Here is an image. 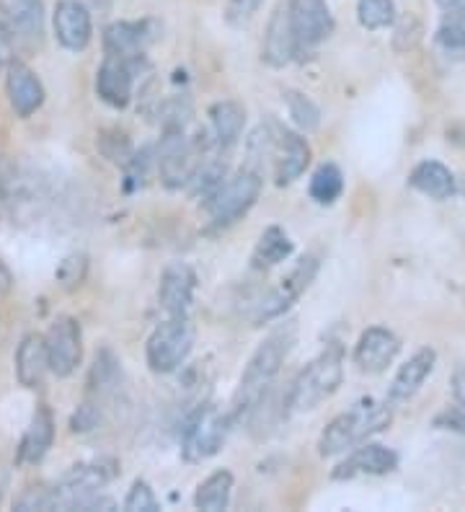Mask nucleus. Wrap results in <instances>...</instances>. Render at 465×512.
<instances>
[{"label": "nucleus", "mask_w": 465, "mask_h": 512, "mask_svg": "<svg viewBox=\"0 0 465 512\" xmlns=\"http://www.w3.org/2000/svg\"><path fill=\"white\" fill-rule=\"evenodd\" d=\"M292 344H295V326L287 324L272 331L256 347V352L248 360L246 370H243L241 381H238L236 396H233V409H230L233 422L248 417L256 409V404L269 394L274 378H277L282 365H285L287 355H290Z\"/></svg>", "instance_id": "nucleus-1"}, {"label": "nucleus", "mask_w": 465, "mask_h": 512, "mask_svg": "<svg viewBox=\"0 0 465 512\" xmlns=\"http://www.w3.org/2000/svg\"><path fill=\"white\" fill-rule=\"evenodd\" d=\"M393 422V412L388 401H375V399H362L347 409V412H341L339 417H334L326 425V430L321 432V438H318V453L323 458L339 456L344 450L357 448V445L365 443L367 438L372 435H378L383 432L385 427Z\"/></svg>", "instance_id": "nucleus-2"}, {"label": "nucleus", "mask_w": 465, "mask_h": 512, "mask_svg": "<svg viewBox=\"0 0 465 512\" xmlns=\"http://www.w3.org/2000/svg\"><path fill=\"white\" fill-rule=\"evenodd\" d=\"M341 381H344V350L339 344H331L300 370L287 396V406L292 412H310L323 401H329L339 391Z\"/></svg>", "instance_id": "nucleus-3"}, {"label": "nucleus", "mask_w": 465, "mask_h": 512, "mask_svg": "<svg viewBox=\"0 0 465 512\" xmlns=\"http://www.w3.org/2000/svg\"><path fill=\"white\" fill-rule=\"evenodd\" d=\"M194 337H197V329L189 316H168L163 324L155 326L145 344L148 368L158 375L179 370L186 363V357L192 355Z\"/></svg>", "instance_id": "nucleus-4"}, {"label": "nucleus", "mask_w": 465, "mask_h": 512, "mask_svg": "<svg viewBox=\"0 0 465 512\" xmlns=\"http://www.w3.org/2000/svg\"><path fill=\"white\" fill-rule=\"evenodd\" d=\"M261 187H264L261 184V174L254 169H243L241 174L223 182V187L217 189L210 200H205L210 231H225L233 223H238L256 205Z\"/></svg>", "instance_id": "nucleus-5"}, {"label": "nucleus", "mask_w": 465, "mask_h": 512, "mask_svg": "<svg viewBox=\"0 0 465 512\" xmlns=\"http://www.w3.org/2000/svg\"><path fill=\"white\" fill-rule=\"evenodd\" d=\"M230 425H233L230 412H220V409L212 404L199 406L197 412L186 419L184 425V438H181L184 461L202 463L210 461L212 456H217L220 448L225 445V440H228Z\"/></svg>", "instance_id": "nucleus-6"}, {"label": "nucleus", "mask_w": 465, "mask_h": 512, "mask_svg": "<svg viewBox=\"0 0 465 512\" xmlns=\"http://www.w3.org/2000/svg\"><path fill=\"white\" fill-rule=\"evenodd\" d=\"M119 474V463L114 458H93V461L75 463L55 487L57 510H78V502L88 494H96L101 487L112 484Z\"/></svg>", "instance_id": "nucleus-7"}, {"label": "nucleus", "mask_w": 465, "mask_h": 512, "mask_svg": "<svg viewBox=\"0 0 465 512\" xmlns=\"http://www.w3.org/2000/svg\"><path fill=\"white\" fill-rule=\"evenodd\" d=\"M318 267H321V262H318L316 254L303 256V259L290 269V275L282 277L277 288H274L267 298H261L259 303H256L254 313H251V321H254V324H267V321L279 319L282 313L290 311V308L300 300V295L310 288V282L316 280Z\"/></svg>", "instance_id": "nucleus-8"}, {"label": "nucleus", "mask_w": 465, "mask_h": 512, "mask_svg": "<svg viewBox=\"0 0 465 512\" xmlns=\"http://www.w3.org/2000/svg\"><path fill=\"white\" fill-rule=\"evenodd\" d=\"M50 373L57 378H70L83 360V329L73 316H57L50 331L44 334Z\"/></svg>", "instance_id": "nucleus-9"}, {"label": "nucleus", "mask_w": 465, "mask_h": 512, "mask_svg": "<svg viewBox=\"0 0 465 512\" xmlns=\"http://www.w3.org/2000/svg\"><path fill=\"white\" fill-rule=\"evenodd\" d=\"M269 135H272L269 153L274 156V179H277L279 187H285V184H292L305 174L310 158H313V150L303 135L287 130V127L272 125Z\"/></svg>", "instance_id": "nucleus-10"}, {"label": "nucleus", "mask_w": 465, "mask_h": 512, "mask_svg": "<svg viewBox=\"0 0 465 512\" xmlns=\"http://www.w3.org/2000/svg\"><path fill=\"white\" fill-rule=\"evenodd\" d=\"M143 65V57L124 60V57L106 55L96 73V96L106 107L127 109L132 101V88H135L137 68Z\"/></svg>", "instance_id": "nucleus-11"}, {"label": "nucleus", "mask_w": 465, "mask_h": 512, "mask_svg": "<svg viewBox=\"0 0 465 512\" xmlns=\"http://www.w3.org/2000/svg\"><path fill=\"white\" fill-rule=\"evenodd\" d=\"M290 16L295 37H298L300 55L326 42L336 29L326 0H290Z\"/></svg>", "instance_id": "nucleus-12"}, {"label": "nucleus", "mask_w": 465, "mask_h": 512, "mask_svg": "<svg viewBox=\"0 0 465 512\" xmlns=\"http://www.w3.org/2000/svg\"><path fill=\"white\" fill-rule=\"evenodd\" d=\"M161 26L153 19L143 21H114L104 29V52L112 57H124V60H135L145 57V50L158 39Z\"/></svg>", "instance_id": "nucleus-13"}, {"label": "nucleus", "mask_w": 465, "mask_h": 512, "mask_svg": "<svg viewBox=\"0 0 465 512\" xmlns=\"http://www.w3.org/2000/svg\"><path fill=\"white\" fill-rule=\"evenodd\" d=\"M0 34L8 42H37L44 34L42 0H0Z\"/></svg>", "instance_id": "nucleus-14"}, {"label": "nucleus", "mask_w": 465, "mask_h": 512, "mask_svg": "<svg viewBox=\"0 0 465 512\" xmlns=\"http://www.w3.org/2000/svg\"><path fill=\"white\" fill-rule=\"evenodd\" d=\"M401 352V339L388 326H370L354 344V365L362 373H383Z\"/></svg>", "instance_id": "nucleus-15"}, {"label": "nucleus", "mask_w": 465, "mask_h": 512, "mask_svg": "<svg viewBox=\"0 0 465 512\" xmlns=\"http://www.w3.org/2000/svg\"><path fill=\"white\" fill-rule=\"evenodd\" d=\"M398 469V453L378 443H362L331 471V479L349 481L360 476H385Z\"/></svg>", "instance_id": "nucleus-16"}, {"label": "nucleus", "mask_w": 465, "mask_h": 512, "mask_svg": "<svg viewBox=\"0 0 465 512\" xmlns=\"http://www.w3.org/2000/svg\"><path fill=\"white\" fill-rule=\"evenodd\" d=\"M52 29L60 47L68 52H83L93 39L91 11L81 0H60L52 13Z\"/></svg>", "instance_id": "nucleus-17"}, {"label": "nucleus", "mask_w": 465, "mask_h": 512, "mask_svg": "<svg viewBox=\"0 0 465 512\" xmlns=\"http://www.w3.org/2000/svg\"><path fill=\"white\" fill-rule=\"evenodd\" d=\"M298 55L300 47L295 29H292L290 3H282L272 13V19H269L267 34H264V47H261V60L272 65V68H285Z\"/></svg>", "instance_id": "nucleus-18"}, {"label": "nucleus", "mask_w": 465, "mask_h": 512, "mask_svg": "<svg viewBox=\"0 0 465 512\" xmlns=\"http://www.w3.org/2000/svg\"><path fill=\"white\" fill-rule=\"evenodd\" d=\"M6 94L8 101H11V109L21 119H29L31 114H37L42 109L44 99H47V91H44V83L39 81V75L26 68L24 63H19V60L8 63L6 68Z\"/></svg>", "instance_id": "nucleus-19"}, {"label": "nucleus", "mask_w": 465, "mask_h": 512, "mask_svg": "<svg viewBox=\"0 0 465 512\" xmlns=\"http://www.w3.org/2000/svg\"><path fill=\"white\" fill-rule=\"evenodd\" d=\"M197 290V275L189 264H171L163 269L161 285H158V300L168 316H189Z\"/></svg>", "instance_id": "nucleus-20"}, {"label": "nucleus", "mask_w": 465, "mask_h": 512, "mask_svg": "<svg viewBox=\"0 0 465 512\" xmlns=\"http://www.w3.org/2000/svg\"><path fill=\"white\" fill-rule=\"evenodd\" d=\"M55 443V414L47 404H39L31 414V422L21 438L19 450H16V463L19 466H34L50 453Z\"/></svg>", "instance_id": "nucleus-21"}, {"label": "nucleus", "mask_w": 465, "mask_h": 512, "mask_svg": "<svg viewBox=\"0 0 465 512\" xmlns=\"http://www.w3.org/2000/svg\"><path fill=\"white\" fill-rule=\"evenodd\" d=\"M434 365H437V352H434L432 347H422L419 352H414V355L398 368V373L393 375L388 401H391V404L409 401L411 396L424 386V381H427L429 375H432Z\"/></svg>", "instance_id": "nucleus-22"}, {"label": "nucleus", "mask_w": 465, "mask_h": 512, "mask_svg": "<svg viewBox=\"0 0 465 512\" xmlns=\"http://www.w3.org/2000/svg\"><path fill=\"white\" fill-rule=\"evenodd\" d=\"M50 373V357L44 334H26L16 350V378L24 388L37 391L44 386V378Z\"/></svg>", "instance_id": "nucleus-23"}, {"label": "nucleus", "mask_w": 465, "mask_h": 512, "mask_svg": "<svg viewBox=\"0 0 465 512\" xmlns=\"http://www.w3.org/2000/svg\"><path fill=\"white\" fill-rule=\"evenodd\" d=\"M210 125L217 148H233L241 140L243 127H246V109L233 99L215 101L210 107Z\"/></svg>", "instance_id": "nucleus-24"}, {"label": "nucleus", "mask_w": 465, "mask_h": 512, "mask_svg": "<svg viewBox=\"0 0 465 512\" xmlns=\"http://www.w3.org/2000/svg\"><path fill=\"white\" fill-rule=\"evenodd\" d=\"M409 184L432 200H450L455 194V176L440 161H422L411 171Z\"/></svg>", "instance_id": "nucleus-25"}, {"label": "nucleus", "mask_w": 465, "mask_h": 512, "mask_svg": "<svg viewBox=\"0 0 465 512\" xmlns=\"http://www.w3.org/2000/svg\"><path fill=\"white\" fill-rule=\"evenodd\" d=\"M292 251H295V244L290 241V236L285 233V228L279 225H269L267 231L261 233V238L256 241V249L251 254V264L256 269H269L277 267L279 262L290 259Z\"/></svg>", "instance_id": "nucleus-26"}, {"label": "nucleus", "mask_w": 465, "mask_h": 512, "mask_svg": "<svg viewBox=\"0 0 465 512\" xmlns=\"http://www.w3.org/2000/svg\"><path fill=\"white\" fill-rule=\"evenodd\" d=\"M230 497H233V474L228 469H220L199 484L197 494H194V507L207 512H223L230 507Z\"/></svg>", "instance_id": "nucleus-27"}, {"label": "nucleus", "mask_w": 465, "mask_h": 512, "mask_svg": "<svg viewBox=\"0 0 465 512\" xmlns=\"http://www.w3.org/2000/svg\"><path fill=\"white\" fill-rule=\"evenodd\" d=\"M310 200L316 205H334L344 192V174L336 163H321L310 176Z\"/></svg>", "instance_id": "nucleus-28"}, {"label": "nucleus", "mask_w": 465, "mask_h": 512, "mask_svg": "<svg viewBox=\"0 0 465 512\" xmlns=\"http://www.w3.org/2000/svg\"><path fill=\"white\" fill-rule=\"evenodd\" d=\"M357 21L367 32H380L396 24L393 0H357Z\"/></svg>", "instance_id": "nucleus-29"}, {"label": "nucleus", "mask_w": 465, "mask_h": 512, "mask_svg": "<svg viewBox=\"0 0 465 512\" xmlns=\"http://www.w3.org/2000/svg\"><path fill=\"white\" fill-rule=\"evenodd\" d=\"M285 104L290 119L295 122L300 132H316L321 125V109L316 107V101L305 96L303 91H285Z\"/></svg>", "instance_id": "nucleus-30"}, {"label": "nucleus", "mask_w": 465, "mask_h": 512, "mask_svg": "<svg viewBox=\"0 0 465 512\" xmlns=\"http://www.w3.org/2000/svg\"><path fill=\"white\" fill-rule=\"evenodd\" d=\"M158 163V148L153 145H145V148L135 150L132 161L124 166V192H137L143 189L145 182H148V174Z\"/></svg>", "instance_id": "nucleus-31"}, {"label": "nucleus", "mask_w": 465, "mask_h": 512, "mask_svg": "<svg viewBox=\"0 0 465 512\" xmlns=\"http://www.w3.org/2000/svg\"><path fill=\"white\" fill-rule=\"evenodd\" d=\"M117 381H119V360L114 357V352L109 350V347H104L101 352H96L88 386H91L93 394H106L109 388L117 386Z\"/></svg>", "instance_id": "nucleus-32"}, {"label": "nucleus", "mask_w": 465, "mask_h": 512, "mask_svg": "<svg viewBox=\"0 0 465 512\" xmlns=\"http://www.w3.org/2000/svg\"><path fill=\"white\" fill-rule=\"evenodd\" d=\"M88 275V256L83 251H73V254L62 256V262L55 269V280L60 282V288L75 290L81 288Z\"/></svg>", "instance_id": "nucleus-33"}, {"label": "nucleus", "mask_w": 465, "mask_h": 512, "mask_svg": "<svg viewBox=\"0 0 465 512\" xmlns=\"http://www.w3.org/2000/svg\"><path fill=\"white\" fill-rule=\"evenodd\" d=\"M434 42L440 44L447 55H465V16H445L434 34Z\"/></svg>", "instance_id": "nucleus-34"}, {"label": "nucleus", "mask_w": 465, "mask_h": 512, "mask_svg": "<svg viewBox=\"0 0 465 512\" xmlns=\"http://www.w3.org/2000/svg\"><path fill=\"white\" fill-rule=\"evenodd\" d=\"M99 150L104 153V158H109V161L117 163V166H122V169L132 161V156H135V148H132L130 138H127V135L119 130L101 132Z\"/></svg>", "instance_id": "nucleus-35"}, {"label": "nucleus", "mask_w": 465, "mask_h": 512, "mask_svg": "<svg viewBox=\"0 0 465 512\" xmlns=\"http://www.w3.org/2000/svg\"><path fill=\"white\" fill-rule=\"evenodd\" d=\"M124 510L127 512H158L161 510V502L155 497V492L150 489L148 481L137 479L130 487L127 497H124Z\"/></svg>", "instance_id": "nucleus-36"}, {"label": "nucleus", "mask_w": 465, "mask_h": 512, "mask_svg": "<svg viewBox=\"0 0 465 512\" xmlns=\"http://www.w3.org/2000/svg\"><path fill=\"white\" fill-rule=\"evenodd\" d=\"M13 510L31 512V510H57L55 489H29L13 502Z\"/></svg>", "instance_id": "nucleus-37"}, {"label": "nucleus", "mask_w": 465, "mask_h": 512, "mask_svg": "<svg viewBox=\"0 0 465 512\" xmlns=\"http://www.w3.org/2000/svg\"><path fill=\"white\" fill-rule=\"evenodd\" d=\"M261 6H264V0H228L225 21L230 26H246L259 13Z\"/></svg>", "instance_id": "nucleus-38"}, {"label": "nucleus", "mask_w": 465, "mask_h": 512, "mask_svg": "<svg viewBox=\"0 0 465 512\" xmlns=\"http://www.w3.org/2000/svg\"><path fill=\"white\" fill-rule=\"evenodd\" d=\"M101 422V412L99 406L93 404V401H83L73 414H70V432H91L96 430Z\"/></svg>", "instance_id": "nucleus-39"}, {"label": "nucleus", "mask_w": 465, "mask_h": 512, "mask_svg": "<svg viewBox=\"0 0 465 512\" xmlns=\"http://www.w3.org/2000/svg\"><path fill=\"white\" fill-rule=\"evenodd\" d=\"M434 427L437 430H450V432H463L465 435V404H455L445 409L442 414L434 417Z\"/></svg>", "instance_id": "nucleus-40"}, {"label": "nucleus", "mask_w": 465, "mask_h": 512, "mask_svg": "<svg viewBox=\"0 0 465 512\" xmlns=\"http://www.w3.org/2000/svg\"><path fill=\"white\" fill-rule=\"evenodd\" d=\"M450 391H453L455 404H465V363H460L453 373V381H450Z\"/></svg>", "instance_id": "nucleus-41"}, {"label": "nucleus", "mask_w": 465, "mask_h": 512, "mask_svg": "<svg viewBox=\"0 0 465 512\" xmlns=\"http://www.w3.org/2000/svg\"><path fill=\"white\" fill-rule=\"evenodd\" d=\"M445 16H465V0H437Z\"/></svg>", "instance_id": "nucleus-42"}, {"label": "nucleus", "mask_w": 465, "mask_h": 512, "mask_svg": "<svg viewBox=\"0 0 465 512\" xmlns=\"http://www.w3.org/2000/svg\"><path fill=\"white\" fill-rule=\"evenodd\" d=\"M13 290V275L11 269L6 267V264L0 262V298H6L8 293Z\"/></svg>", "instance_id": "nucleus-43"}, {"label": "nucleus", "mask_w": 465, "mask_h": 512, "mask_svg": "<svg viewBox=\"0 0 465 512\" xmlns=\"http://www.w3.org/2000/svg\"><path fill=\"white\" fill-rule=\"evenodd\" d=\"M3 65L6 63H3V52H0V73H3Z\"/></svg>", "instance_id": "nucleus-44"}]
</instances>
